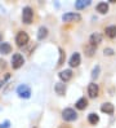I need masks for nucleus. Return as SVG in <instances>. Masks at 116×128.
Returning <instances> with one entry per match:
<instances>
[{
	"mask_svg": "<svg viewBox=\"0 0 116 128\" xmlns=\"http://www.w3.org/2000/svg\"><path fill=\"white\" fill-rule=\"evenodd\" d=\"M32 18H34L32 9H31L30 6L23 8V10H22V20H23V22H25L26 25H30L31 22H32Z\"/></svg>",
	"mask_w": 116,
	"mask_h": 128,
	"instance_id": "nucleus-1",
	"label": "nucleus"
},
{
	"mask_svg": "<svg viewBox=\"0 0 116 128\" xmlns=\"http://www.w3.org/2000/svg\"><path fill=\"white\" fill-rule=\"evenodd\" d=\"M17 93L18 96L21 97V98H30V96H31V89L26 84H22L17 88Z\"/></svg>",
	"mask_w": 116,
	"mask_h": 128,
	"instance_id": "nucleus-2",
	"label": "nucleus"
},
{
	"mask_svg": "<svg viewBox=\"0 0 116 128\" xmlns=\"http://www.w3.org/2000/svg\"><path fill=\"white\" fill-rule=\"evenodd\" d=\"M28 40H30L28 35H27L26 32H23V31L18 32V34H17V36H15V43H17V46H18V47H23V46H26V44L28 43Z\"/></svg>",
	"mask_w": 116,
	"mask_h": 128,
	"instance_id": "nucleus-3",
	"label": "nucleus"
},
{
	"mask_svg": "<svg viewBox=\"0 0 116 128\" xmlns=\"http://www.w3.org/2000/svg\"><path fill=\"white\" fill-rule=\"evenodd\" d=\"M23 64H25V60H23L22 54H19V53L13 54V57H12V67L13 69H19Z\"/></svg>",
	"mask_w": 116,
	"mask_h": 128,
	"instance_id": "nucleus-4",
	"label": "nucleus"
},
{
	"mask_svg": "<svg viewBox=\"0 0 116 128\" xmlns=\"http://www.w3.org/2000/svg\"><path fill=\"white\" fill-rule=\"evenodd\" d=\"M62 116H63V119L67 120V122H72V120H75L77 118V114L72 109H65L62 111Z\"/></svg>",
	"mask_w": 116,
	"mask_h": 128,
	"instance_id": "nucleus-5",
	"label": "nucleus"
},
{
	"mask_svg": "<svg viewBox=\"0 0 116 128\" xmlns=\"http://www.w3.org/2000/svg\"><path fill=\"white\" fill-rule=\"evenodd\" d=\"M62 20H63L65 22H79L80 20H81V17H80V14H77V13H66V14H63V17H62Z\"/></svg>",
	"mask_w": 116,
	"mask_h": 128,
	"instance_id": "nucleus-6",
	"label": "nucleus"
},
{
	"mask_svg": "<svg viewBox=\"0 0 116 128\" xmlns=\"http://www.w3.org/2000/svg\"><path fill=\"white\" fill-rule=\"evenodd\" d=\"M99 93V88L97 84H94V83H90V84L88 86V94L90 98H96V97L98 96Z\"/></svg>",
	"mask_w": 116,
	"mask_h": 128,
	"instance_id": "nucleus-7",
	"label": "nucleus"
},
{
	"mask_svg": "<svg viewBox=\"0 0 116 128\" xmlns=\"http://www.w3.org/2000/svg\"><path fill=\"white\" fill-rule=\"evenodd\" d=\"M89 42H90V46H92V47H97L98 44H99L101 42H102V35L98 34V32L92 34V35H90Z\"/></svg>",
	"mask_w": 116,
	"mask_h": 128,
	"instance_id": "nucleus-8",
	"label": "nucleus"
},
{
	"mask_svg": "<svg viewBox=\"0 0 116 128\" xmlns=\"http://www.w3.org/2000/svg\"><path fill=\"white\" fill-rule=\"evenodd\" d=\"M80 65V54L79 53H74L70 58V66L71 67H77Z\"/></svg>",
	"mask_w": 116,
	"mask_h": 128,
	"instance_id": "nucleus-9",
	"label": "nucleus"
},
{
	"mask_svg": "<svg viewBox=\"0 0 116 128\" xmlns=\"http://www.w3.org/2000/svg\"><path fill=\"white\" fill-rule=\"evenodd\" d=\"M72 78V71L71 70H63L59 72V79L63 82H68L70 79Z\"/></svg>",
	"mask_w": 116,
	"mask_h": 128,
	"instance_id": "nucleus-10",
	"label": "nucleus"
},
{
	"mask_svg": "<svg viewBox=\"0 0 116 128\" xmlns=\"http://www.w3.org/2000/svg\"><path fill=\"white\" fill-rule=\"evenodd\" d=\"M76 109L77 110H84V109H87V106H88V100L85 98V97H81L80 100H77V102H76Z\"/></svg>",
	"mask_w": 116,
	"mask_h": 128,
	"instance_id": "nucleus-11",
	"label": "nucleus"
},
{
	"mask_svg": "<svg viewBox=\"0 0 116 128\" xmlns=\"http://www.w3.org/2000/svg\"><path fill=\"white\" fill-rule=\"evenodd\" d=\"M101 111L102 112H106V114H112L114 112V105L110 104V102H106L101 106Z\"/></svg>",
	"mask_w": 116,
	"mask_h": 128,
	"instance_id": "nucleus-12",
	"label": "nucleus"
},
{
	"mask_svg": "<svg viewBox=\"0 0 116 128\" xmlns=\"http://www.w3.org/2000/svg\"><path fill=\"white\" fill-rule=\"evenodd\" d=\"M10 52H12L10 44H8V43H1L0 44V53L1 54H9Z\"/></svg>",
	"mask_w": 116,
	"mask_h": 128,
	"instance_id": "nucleus-13",
	"label": "nucleus"
},
{
	"mask_svg": "<svg viewBox=\"0 0 116 128\" xmlns=\"http://www.w3.org/2000/svg\"><path fill=\"white\" fill-rule=\"evenodd\" d=\"M105 32L108 38H111V39H114V38H116V26H108L106 27Z\"/></svg>",
	"mask_w": 116,
	"mask_h": 128,
	"instance_id": "nucleus-14",
	"label": "nucleus"
},
{
	"mask_svg": "<svg viewBox=\"0 0 116 128\" xmlns=\"http://www.w3.org/2000/svg\"><path fill=\"white\" fill-rule=\"evenodd\" d=\"M54 89H56L57 94H59V96H63L66 93V87H65L63 83H57L56 87H54Z\"/></svg>",
	"mask_w": 116,
	"mask_h": 128,
	"instance_id": "nucleus-15",
	"label": "nucleus"
},
{
	"mask_svg": "<svg viewBox=\"0 0 116 128\" xmlns=\"http://www.w3.org/2000/svg\"><path fill=\"white\" fill-rule=\"evenodd\" d=\"M48 36V30H46V27H40L39 28V32H37V39L39 40H43L44 38Z\"/></svg>",
	"mask_w": 116,
	"mask_h": 128,
	"instance_id": "nucleus-16",
	"label": "nucleus"
},
{
	"mask_svg": "<svg viewBox=\"0 0 116 128\" xmlns=\"http://www.w3.org/2000/svg\"><path fill=\"white\" fill-rule=\"evenodd\" d=\"M107 10H108V5H107L106 3H99V4L97 5V12H99L101 14L107 13Z\"/></svg>",
	"mask_w": 116,
	"mask_h": 128,
	"instance_id": "nucleus-17",
	"label": "nucleus"
},
{
	"mask_svg": "<svg viewBox=\"0 0 116 128\" xmlns=\"http://www.w3.org/2000/svg\"><path fill=\"white\" fill-rule=\"evenodd\" d=\"M88 120H89L90 124L96 126V124L99 122V116H98L97 114H94V112H92V114H89V116H88Z\"/></svg>",
	"mask_w": 116,
	"mask_h": 128,
	"instance_id": "nucleus-18",
	"label": "nucleus"
},
{
	"mask_svg": "<svg viewBox=\"0 0 116 128\" xmlns=\"http://www.w3.org/2000/svg\"><path fill=\"white\" fill-rule=\"evenodd\" d=\"M89 4H90V2L79 0V2H76V3H75V6H76V9H83V8H85V6H88Z\"/></svg>",
	"mask_w": 116,
	"mask_h": 128,
	"instance_id": "nucleus-19",
	"label": "nucleus"
},
{
	"mask_svg": "<svg viewBox=\"0 0 116 128\" xmlns=\"http://www.w3.org/2000/svg\"><path fill=\"white\" fill-rule=\"evenodd\" d=\"M59 53H61V57H59V61H58V66H61L63 64V60H65V52L62 49H59Z\"/></svg>",
	"mask_w": 116,
	"mask_h": 128,
	"instance_id": "nucleus-20",
	"label": "nucleus"
},
{
	"mask_svg": "<svg viewBox=\"0 0 116 128\" xmlns=\"http://www.w3.org/2000/svg\"><path fill=\"white\" fill-rule=\"evenodd\" d=\"M98 72H99V67L97 66L96 69L93 70V74H92V76H93V78H97V76H98Z\"/></svg>",
	"mask_w": 116,
	"mask_h": 128,
	"instance_id": "nucleus-21",
	"label": "nucleus"
},
{
	"mask_svg": "<svg viewBox=\"0 0 116 128\" xmlns=\"http://www.w3.org/2000/svg\"><path fill=\"white\" fill-rule=\"evenodd\" d=\"M114 53L112 52V49H105V54H108V56H111Z\"/></svg>",
	"mask_w": 116,
	"mask_h": 128,
	"instance_id": "nucleus-22",
	"label": "nucleus"
},
{
	"mask_svg": "<svg viewBox=\"0 0 116 128\" xmlns=\"http://www.w3.org/2000/svg\"><path fill=\"white\" fill-rule=\"evenodd\" d=\"M8 127H9V122H5L3 124H0V128H8Z\"/></svg>",
	"mask_w": 116,
	"mask_h": 128,
	"instance_id": "nucleus-23",
	"label": "nucleus"
},
{
	"mask_svg": "<svg viewBox=\"0 0 116 128\" xmlns=\"http://www.w3.org/2000/svg\"><path fill=\"white\" fill-rule=\"evenodd\" d=\"M1 40H3V35L0 34V43H1Z\"/></svg>",
	"mask_w": 116,
	"mask_h": 128,
	"instance_id": "nucleus-24",
	"label": "nucleus"
},
{
	"mask_svg": "<svg viewBox=\"0 0 116 128\" xmlns=\"http://www.w3.org/2000/svg\"><path fill=\"white\" fill-rule=\"evenodd\" d=\"M61 128H70V127H67V126H62Z\"/></svg>",
	"mask_w": 116,
	"mask_h": 128,
	"instance_id": "nucleus-25",
	"label": "nucleus"
}]
</instances>
